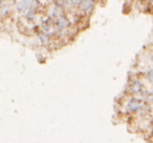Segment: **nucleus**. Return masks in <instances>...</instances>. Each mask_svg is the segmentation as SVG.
I'll list each match as a JSON object with an SVG mask.
<instances>
[{"instance_id":"f257e3e1","label":"nucleus","mask_w":153,"mask_h":143,"mask_svg":"<svg viewBox=\"0 0 153 143\" xmlns=\"http://www.w3.org/2000/svg\"><path fill=\"white\" fill-rule=\"evenodd\" d=\"M143 108V102L138 99H132L128 103V109L131 112H137L138 110H140Z\"/></svg>"}]
</instances>
